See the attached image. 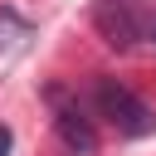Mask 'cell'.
<instances>
[{"label": "cell", "mask_w": 156, "mask_h": 156, "mask_svg": "<svg viewBox=\"0 0 156 156\" xmlns=\"http://www.w3.org/2000/svg\"><path fill=\"white\" fill-rule=\"evenodd\" d=\"M141 34H151V44H156V15H146V20H141Z\"/></svg>", "instance_id": "6"}, {"label": "cell", "mask_w": 156, "mask_h": 156, "mask_svg": "<svg viewBox=\"0 0 156 156\" xmlns=\"http://www.w3.org/2000/svg\"><path fill=\"white\" fill-rule=\"evenodd\" d=\"M20 34H24V20L15 10H0V44H15Z\"/></svg>", "instance_id": "4"}, {"label": "cell", "mask_w": 156, "mask_h": 156, "mask_svg": "<svg viewBox=\"0 0 156 156\" xmlns=\"http://www.w3.org/2000/svg\"><path fill=\"white\" fill-rule=\"evenodd\" d=\"M98 107H102V117L122 132V136H151L156 132V112L132 93V88H122L117 78H98Z\"/></svg>", "instance_id": "1"}, {"label": "cell", "mask_w": 156, "mask_h": 156, "mask_svg": "<svg viewBox=\"0 0 156 156\" xmlns=\"http://www.w3.org/2000/svg\"><path fill=\"white\" fill-rule=\"evenodd\" d=\"M10 146H15V132H10L5 122H0V156H10Z\"/></svg>", "instance_id": "5"}, {"label": "cell", "mask_w": 156, "mask_h": 156, "mask_svg": "<svg viewBox=\"0 0 156 156\" xmlns=\"http://www.w3.org/2000/svg\"><path fill=\"white\" fill-rule=\"evenodd\" d=\"M93 24H98L102 44H112V49H132L141 39V20L132 15L127 0H98L93 5Z\"/></svg>", "instance_id": "2"}, {"label": "cell", "mask_w": 156, "mask_h": 156, "mask_svg": "<svg viewBox=\"0 0 156 156\" xmlns=\"http://www.w3.org/2000/svg\"><path fill=\"white\" fill-rule=\"evenodd\" d=\"M54 102H58V112H54V132H58V141H63L73 156H93V151H98V132H93V122L83 117V107L63 102L58 88H54Z\"/></svg>", "instance_id": "3"}]
</instances>
